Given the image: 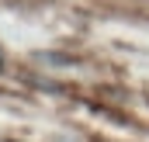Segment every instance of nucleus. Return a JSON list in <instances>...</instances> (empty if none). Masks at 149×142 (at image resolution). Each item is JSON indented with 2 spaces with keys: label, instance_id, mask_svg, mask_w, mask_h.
Returning <instances> with one entry per match:
<instances>
[]
</instances>
